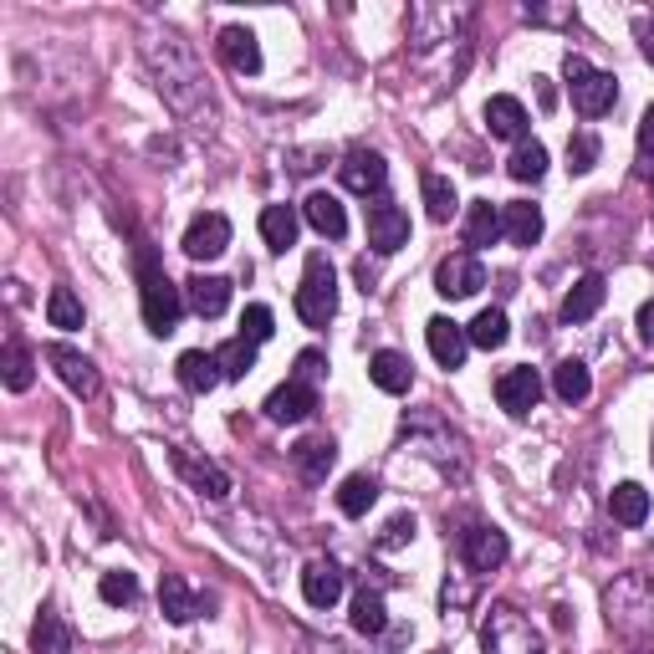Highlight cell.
<instances>
[{
    "label": "cell",
    "mask_w": 654,
    "mask_h": 654,
    "mask_svg": "<svg viewBox=\"0 0 654 654\" xmlns=\"http://www.w3.org/2000/svg\"><path fill=\"white\" fill-rule=\"evenodd\" d=\"M353 629H359V634H368V640H374V634H384V629H388V614H384V593H378V588H368V583L359 588V599H353Z\"/></svg>",
    "instance_id": "cell-31"
},
{
    "label": "cell",
    "mask_w": 654,
    "mask_h": 654,
    "mask_svg": "<svg viewBox=\"0 0 654 654\" xmlns=\"http://www.w3.org/2000/svg\"><path fill=\"white\" fill-rule=\"evenodd\" d=\"M302 599H308L312 609H333V603L343 599V568L328 558L308 562V568H302Z\"/></svg>",
    "instance_id": "cell-14"
},
{
    "label": "cell",
    "mask_w": 654,
    "mask_h": 654,
    "mask_svg": "<svg viewBox=\"0 0 654 654\" xmlns=\"http://www.w3.org/2000/svg\"><path fill=\"white\" fill-rule=\"evenodd\" d=\"M537 399H542V374L537 368H507V374L496 378V404L507 414H532Z\"/></svg>",
    "instance_id": "cell-9"
},
{
    "label": "cell",
    "mask_w": 654,
    "mask_h": 654,
    "mask_svg": "<svg viewBox=\"0 0 654 654\" xmlns=\"http://www.w3.org/2000/svg\"><path fill=\"white\" fill-rule=\"evenodd\" d=\"M603 297H609L603 277H583V281H573V292L562 297V322H588L593 312L603 308Z\"/></svg>",
    "instance_id": "cell-25"
},
{
    "label": "cell",
    "mask_w": 654,
    "mask_h": 654,
    "mask_svg": "<svg viewBox=\"0 0 654 654\" xmlns=\"http://www.w3.org/2000/svg\"><path fill=\"white\" fill-rule=\"evenodd\" d=\"M435 654H445V650H435Z\"/></svg>",
    "instance_id": "cell-50"
},
{
    "label": "cell",
    "mask_w": 654,
    "mask_h": 654,
    "mask_svg": "<svg viewBox=\"0 0 654 654\" xmlns=\"http://www.w3.org/2000/svg\"><path fill=\"white\" fill-rule=\"evenodd\" d=\"M31 654H72V629L52 609H41L31 624Z\"/></svg>",
    "instance_id": "cell-26"
},
{
    "label": "cell",
    "mask_w": 654,
    "mask_h": 654,
    "mask_svg": "<svg viewBox=\"0 0 654 654\" xmlns=\"http://www.w3.org/2000/svg\"><path fill=\"white\" fill-rule=\"evenodd\" d=\"M97 593H103V603H113V609H128V603L138 599V578L123 573V568H113V573L97 578Z\"/></svg>",
    "instance_id": "cell-39"
},
{
    "label": "cell",
    "mask_w": 654,
    "mask_h": 654,
    "mask_svg": "<svg viewBox=\"0 0 654 654\" xmlns=\"http://www.w3.org/2000/svg\"><path fill=\"white\" fill-rule=\"evenodd\" d=\"M501 236H507L511 246H537L542 241V210H537L532 200H511L507 210H501Z\"/></svg>",
    "instance_id": "cell-22"
},
{
    "label": "cell",
    "mask_w": 654,
    "mask_h": 654,
    "mask_svg": "<svg viewBox=\"0 0 654 654\" xmlns=\"http://www.w3.org/2000/svg\"><path fill=\"white\" fill-rule=\"evenodd\" d=\"M507 174H511V179H521V185H537V179L548 174V148L537 144V138L517 144V154L507 159Z\"/></svg>",
    "instance_id": "cell-33"
},
{
    "label": "cell",
    "mask_w": 654,
    "mask_h": 654,
    "mask_svg": "<svg viewBox=\"0 0 654 654\" xmlns=\"http://www.w3.org/2000/svg\"><path fill=\"white\" fill-rule=\"evenodd\" d=\"M614 103H619L614 72H588V77L573 87V107L583 113V118H603V113H609Z\"/></svg>",
    "instance_id": "cell-18"
},
{
    "label": "cell",
    "mask_w": 654,
    "mask_h": 654,
    "mask_svg": "<svg viewBox=\"0 0 654 654\" xmlns=\"http://www.w3.org/2000/svg\"><path fill=\"white\" fill-rule=\"evenodd\" d=\"M640 338L654 347V302H644V308H640Z\"/></svg>",
    "instance_id": "cell-47"
},
{
    "label": "cell",
    "mask_w": 654,
    "mask_h": 654,
    "mask_svg": "<svg viewBox=\"0 0 654 654\" xmlns=\"http://www.w3.org/2000/svg\"><path fill=\"white\" fill-rule=\"evenodd\" d=\"M46 322H52V328H62V333L82 328V302L72 297V287H56V292L46 297Z\"/></svg>",
    "instance_id": "cell-38"
},
{
    "label": "cell",
    "mask_w": 654,
    "mask_h": 654,
    "mask_svg": "<svg viewBox=\"0 0 654 654\" xmlns=\"http://www.w3.org/2000/svg\"><path fill=\"white\" fill-rule=\"evenodd\" d=\"M507 328H511V322H507V312H501V308H486L481 318H476V322L466 328V333H470V343H476V347L496 353V347L507 343Z\"/></svg>",
    "instance_id": "cell-36"
},
{
    "label": "cell",
    "mask_w": 654,
    "mask_h": 654,
    "mask_svg": "<svg viewBox=\"0 0 654 654\" xmlns=\"http://www.w3.org/2000/svg\"><path fill=\"white\" fill-rule=\"evenodd\" d=\"M368 378H374L384 394H409L414 363L404 359V353H394V347H384V353H374V359H368Z\"/></svg>",
    "instance_id": "cell-23"
},
{
    "label": "cell",
    "mask_w": 654,
    "mask_h": 654,
    "mask_svg": "<svg viewBox=\"0 0 654 654\" xmlns=\"http://www.w3.org/2000/svg\"><path fill=\"white\" fill-rule=\"evenodd\" d=\"M338 312V271L328 256H308V267H302V287H297V318L308 322V328H328Z\"/></svg>",
    "instance_id": "cell-3"
},
{
    "label": "cell",
    "mask_w": 654,
    "mask_h": 654,
    "mask_svg": "<svg viewBox=\"0 0 654 654\" xmlns=\"http://www.w3.org/2000/svg\"><path fill=\"white\" fill-rule=\"evenodd\" d=\"M368 246L378 256H394L409 246V215L399 205H368Z\"/></svg>",
    "instance_id": "cell-11"
},
{
    "label": "cell",
    "mask_w": 654,
    "mask_h": 654,
    "mask_svg": "<svg viewBox=\"0 0 654 654\" xmlns=\"http://www.w3.org/2000/svg\"><path fill=\"white\" fill-rule=\"evenodd\" d=\"M261 409H267V419H277V425H302V419L318 409V388H312V384H297V378H287L281 388H271Z\"/></svg>",
    "instance_id": "cell-10"
},
{
    "label": "cell",
    "mask_w": 654,
    "mask_h": 654,
    "mask_svg": "<svg viewBox=\"0 0 654 654\" xmlns=\"http://www.w3.org/2000/svg\"><path fill=\"white\" fill-rule=\"evenodd\" d=\"M138 281H144V322H148V333H159L169 338L174 328H179V318H185V292L174 287L169 277H164L159 267H154V256H138Z\"/></svg>",
    "instance_id": "cell-2"
},
{
    "label": "cell",
    "mask_w": 654,
    "mask_h": 654,
    "mask_svg": "<svg viewBox=\"0 0 654 654\" xmlns=\"http://www.w3.org/2000/svg\"><path fill=\"white\" fill-rule=\"evenodd\" d=\"M174 470H179V476H185L200 496H210V501L230 496V476L215 466V460H200V455H189V450H174Z\"/></svg>",
    "instance_id": "cell-15"
},
{
    "label": "cell",
    "mask_w": 654,
    "mask_h": 654,
    "mask_svg": "<svg viewBox=\"0 0 654 654\" xmlns=\"http://www.w3.org/2000/svg\"><path fill=\"white\" fill-rule=\"evenodd\" d=\"M374 501H378V481H374V476H347V481L338 486V511H343V517H363Z\"/></svg>",
    "instance_id": "cell-34"
},
{
    "label": "cell",
    "mask_w": 654,
    "mask_h": 654,
    "mask_svg": "<svg viewBox=\"0 0 654 654\" xmlns=\"http://www.w3.org/2000/svg\"><path fill=\"white\" fill-rule=\"evenodd\" d=\"M328 374V359H322L318 347H308V353H302V359H297V384H318V378Z\"/></svg>",
    "instance_id": "cell-43"
},
{
    "label": "cell",
    "mask_w": 654,
    "mask_h": 654,
    "mask_svg": "<svg viewBox=\"0 0 654 654\" xmlns=\"http://www.w3.org/2000/svg\"><path fill=\"white\" fill-rule=\"evenodd\" d=\"M159 603H164V614H169V624H189V619L200 614V599L189 593V583L179 573H164L159 583Z\"/></svg>",
    "instance_id": "cell-28"
},
{
    "label": "cell",
    "mask_w": 654,
    "mask_h": 654,
    "mask_svg": "<svg viewBox=\"0 0 654 654\" xmlns=\"http://www.w3.org/2000/svg\"><path fill=\"white\" fill-rule=\"evenodd\" d=\"M333 460H338V445L328 440V435H312V440H302V445H292V466L302 470V481H328V470H333Z\"/></svg>",
    "instance_id": "cell-21"
},
{
    "label": "cell",
    "mask_w": 654,
    "mask_h": 654,
    "mask_svg": "<svg viewBox=\"0 0 654 654\" xmlns=\"http://www.w3.org/2000/svg\"><path fill=\"white\" fill-rule=\"evenodd\" d=\"M650 189H654V179H650Z\"/></svg>",
    "instance_id": "cell-49"
},
{
    "label": "cell",
    "mask_w": 654,
    "mask_h": 654,
    "mask_svg": "<svg viewBox=\"0 0 654 654\" xmlns=\"http://www.w3.org/2000/svg\"><path fill=\"white\" fill-rule=\"evenodd\" d=\"M271 333H277V318H271V308H267V302H251V308H246V318H241V338H246V343H267Z\"/></svg>",
    "instance_id": "cell-41"
},
{
    "label": "cell",
    "mask_w": 654,
    "mask_h": 654,
    "mask_svg": "<svg viewBox=\"0 0 654 654\" xmlns=\"http://www.w3.org/2000/svg\"><path fill=\"white\" fill-rule=\"evenodd\" d=\"M302 215H308V226L318 230V236H328V241H343L347 236V215H343V205H338V195H328V189H312Z\"/></svg>",
    "instance_id": "cell-19"
},
{
    "label": "cell",
    "mask_w": 654,
    "mask_h": 654,
    "mask_svg": "<svg viewBox=\"0 0 654 654\" xmlns=\"http://www.w3.org/2000/svg\"><path fill=\"white\" fill-rule=\"evenodd\" d=\"M215 359H220V368H226V378H246V374H251V368H256V343H246V338H230V343L220 347Z\"/></svg>",
    "instance_id": "cell-40"
},
{
    "label": "cell",
    "mask_w": 654,
    "mask_h": 654,
    "mask_svg": "<svg viewBox=\"0 0 654 654\" xmlns=\"http://www.w3.org/2000/svg\"><path fill=\"white\" fill-rule=\"evenodd\" d=\"M338 179H343V189H353V195H378V189L388 185V164L378 159L374 148H353V154H343V164H338Z\"/></svg>",
    "instance_id": "cell-8"
},
{
    "label": "cell",
    "mask_w": 654,
    "mask_h": 654,
    "mask_svg": "<svg viewBox=\"0 0 654 654\" xmlns=\"http://www.w3.org/2000/svg\"><path fill=\"white\" fill-rule=\"evenodd\" d=\"M409 537H414V517H394L378 542H384V548H399V542H409Z\"/></svg>",
    "instance_id": "cell-44"
},
{
    "label": "cell",
    "mask_w": 654,
    "mask_h": 654,
    "mask_svg": "<svg viewBox=\"0 0 654 654\" xmlns=\"http://www.w3.org/2000/svg\"><path fill=\"white\" fill-rule=\"evenodd\" d=\"M527 107H521V97L511 93H496L491 103H486V128H491V138H511V144H527Z\"/></svg>",
    "instance_id": "cell-16"
},
{
    "label": "cell",
    "mask_w": 654,
    "mask_h": 654,
    "mask_svg": "<svg viewBox=\"0 0 654 654\" xmlns=\"http://www.w3.org/2000/svg\"><path fill=\"white\" fill-rule=\"evenodd\" d=\"M144 56H148V68H154V87L169 97V107L195 113V103L205 97V72L185 41L169 37V31H164V37H148Z\"/></svg>",
    "instance_id": "cell-1"
},
{
    "label": "cell",
    "mask_w": 654,
    "mask_h": 654,
    "mask_svg": "<svg viewBox=\"0 0 654 654\" xmlns=\"http://www.w3.org/2000/svg\"><path fill=\"white\" fill-rule=\"evenodd\" d=\"M511 542L501 527H491V521H476V527H466L460 532V558H466L470 573H496L501 562H507Z\"/></svg>",
    "instance_id": "cell-6"
},
{
    "label": "cell",
    "mask_w": 654,
    "mask_h": 654,
    "mask_svg": "<svg viewBox=\"0 0 654 654\" xmlns=\"http://www.w3.org/2000/svg\"><path fill=\"white\" fill-rule=\"evenodd\" d=\"M562 72H568V87H578V82H583L593 68H588L583 56H568V62H562Z\"/></svg>",
    "instance_id": "cell-46"
},
{
    "label": "cell",
    "mask_w": 654,
    "mask_h": 654,
    "mask_svg": "<svg viewBox=\"0 0 654 654\" xmlns=\"http://www.w3.org/2000/svg\"><path fill=\"white\" fill-rule=\"evenodd\" d=\"M46 359L56 363V374H62V384H68L72 394H82V399H93L97 394V368H93L87 353H77V347H68V343H52L46 347Z\"/></svg>",
    "instance_id": "cell-13"
},
{
    "label": "cell",
    "mask_w": 654,
    "mask_h": 654,
    "mask_svg": "<svg viewBox=\"0 0 654 654\" xmlns=\"http://www.w3.org/2000/svg\"><path fill=\"white\" fill-rule=\"evenodd\" d=\"M425 338H429V353H435V363H440V368H460V363H466L470 333L460 328V322L429 318V322H425Z\"/></svg>",
    "instance_id": "cell-12"
},
{
    "label": "cell",
    "mask_w": 654,
    "mask_h": 654,
    "mask_svg": "<svg viewBox=\"0 0 654 654\" xmlns=\"http://www.w3.org/2000/svg\"><path fill=\"white\" fill-rule=\"evenodd\" d=\"M220 378H226V368H220V359H215V353H205V347H189V353H179V384H185L189 394H210Z\"/></svg>",
    "instance_id": "cell-20"
},
{
    "label": "cell",
    "mask_w": 654,
    "mask_h": 654,
    "mask_svg": "<svg viewBox=\"0 0 654 654\" xmlns=\"http://www.w3.org/2000/svg\"><path fill=\"white\" fill-rule=\"evenodd\" d=\"M312 654H353L347 644H338V640H328V644H312Z\"/></svg>",
    "instance_id": "cell-48"
},
{
    "label": "cell",
    "mask_w": 654,
    "mask_h": 654,
    "mask_svg": "<svg viewBox=\"0 0 654 654\" xmlns=\"http://www.w3.org/2000/svg\"><path fill=\"white\" fill-rule=\"evenodd\" d=\"M220 62L241 77H256L261 72V46H256V31L246 27H226L220 31Z\"/></svg>",
    "instance_id": "cell-17"
},
{
    "label": "cell",
    "mask_w": 654,
    "mask_h": 654,
    "mask_svg": "<svg viewBox=\"0 0 654 654\" xmlns=\"http://www.w3.org/2000/svg\"><path fill=\"white\" fill-rule=\"evenodd\" d=\"M230 246V220L220 210H205L189 220L185 230V256H195V261H215V256H226Z\"/></svg>",
    "instance_id": "cell-7"
},
{
    "label": "cell",
    "mask_w": 654,
    "mask_h": 654,
    "mask_svg": "<svg viewBox=\"0 0 654 654\" xmlns=\"http://www.w3.org/2000/svg\"><path fill=\"white\" fill-rule=\"evenodd\" d=\"M261 241H267L271 251H292L297 246V210L292 205H267V210H261Z\"/></svg>",
    "instance_id": "cell-27"
},
{
    "label": "cell",
    "mask_w": 654,
    "mask_h": 654,
    "mask_svg": "<svg viewBox=\"0 0 654 654\" xmlns=\"http://www.w3.org/2000/svg\"><path fill=\"white\" fill-rule=\"evenodd\" d=\"M481 654H548V650H542V634L511 603H496L481 624Z\"/></svg>",
    "instance_id": "cell-4"
},
{
    "label": "cell",
    "mask_w": 654,
    "mask_h": 654,
    "mask_svg": "<svg viewBox=\"0 0 654 654\" xmlns=\"http://www.w3.org/2000/svg\"><path fill=\"white\" fill-rule=\"evenodd\" d=\"M185 302L200 312V318H220V312L230 308V281L226 277H189Z\"/></svg>",
    "instance_id": "cell-24"
},
{
    "label": "cell",
    "mask_w": 654,
    "mask_h": 654,
    "mask_svg": "<svg viewBox=\"0 0 654 654\" xmlns=\"http://www.w3.org/2000/svg\"><path fill=\"white\" fill-rule=\"evenodd\" d=\"M640 154L654 159V107H644V118H640Z\"/></svg>",
    "instance_id": "cell-45"
},
{
    "label": "cell",
    "mask_w": 654,
    "mask_h": 654,
    "mask_svg": "<svg viewBox=\"0 0 654 654\" xmlns=\"http://www.w3.org/2000/svg\"><path fill=\"white\" fill-rule=\"evenodd\" d=\"M496 236H501V210H496L491 200H476L466 210V246L470 251H481V246H491Z\"/></svg>",
    "instance_id": "cell-30"
},
{
    "label": "cell",
    "mask_w": 654,
    "mask_h": 654,
    "mask_svg": "<svg viewBox=\"0 0 654 654\" xmlns=\"http://www.w3.org/2000/svg\"><path fill=\"white\" fill-rule=\"evenodd\" d=\"M552 388H558V399L562 404H583L588 399V388H593V378H588L583 363H558V374H552Z\"/></svg>",
    "instance_id": "cell-37"
},
{
    "label": "cell",
    "mask_w": 654,
    "mask_h": 654,
    "mask_svg": "<svg viewBox=\"0 0 654 654\" xmlns=\"http://www.w3.org/2000/svg\"><path fill=\"white\" fill-rule=\"evenodd\" d=\"M609 511H614L619 527H644V517H650V491L634 481L614 486V496H609Z\"/></svg>",
    "instance_id": "cell-29"
},
{
    "label": "cell",
    "mask_w": 654,
    "mask_h": 654,
    "mask_svg": "<svg viewBox=\"0 0 654 654\" xmlns=\"http://www.w3.org/2000/svg\"><path fill=\"white\" fill-rule=\"evenodd\" d=\"M481 287H486V267L476 251H455L435 267V292H440L445 302H466V297H476Z\"/></svg>",
    "instance_id": "cell-5"
},
{
    "label": "cell",
    "mask_w": 654,
    "mask_h": 654,
    "mask_svg": "<svg viewBox=\"0 0 654 654\" xmlns=\"http://www.w3.org/2000/svg\"><path fill=\"white\" fill-rule=\"evenodd\" d=\"M425 210L435 226H445L455 210H460V195H455V185L445 179V174H425Z\"/></svg>",
    "instance_id": "cell-35"
},
{
    "label": "cell",
    "mask_w": 654,
    "mask_h": 654,
    "mask_svg": "<svg viewBox=\"0 0 654 654\" xmlns=\"http://www.w3.org/2000/svg\"><path fill=\"white\" fill-rule=\"evenodd\" d=\"M0 368H6V388L11 394H27L31 378H37V359H31V347L27 343H6V359H0Z\"/></svg>",
    "instance_id": "cell-32"
},
{
    "label": "cell",
    "mask_w": 654,
    "mask_h": 654,
    "mask_svg": "<svg viewBox=\"0 0 654 654\" xmlns=\"http://www.w3.org/2000/svg\"><path fill=\"white\" fill-rule=\"evenodd\" d=\"M593 164H599V138H593V134H573V138H568V169L588 174Z\"/></svg>",
    "instance_id": "cell-42"
}]
</instances>
